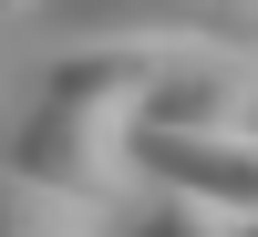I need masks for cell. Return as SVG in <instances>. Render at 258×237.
Returning <instances> with one entry per match:
<instances>
[{
	"label": "cell",
	"instance_id": "obj_1",
	"mask_svg": "<svg viewBox=\"0 0 258 237\" xmlns=\"http://www.w3.org/2000/svg\"><path fill=\"white\" fill-rule=\"evenodd\" d=\"M165 52L155 41H103V52H52L31 83V103L11 114V176L31 196H114L135 186V134H145V93H155Z\"/></svg>",
	"mask_w": 258,
	"mask_h": 237
},
{
	"label": "cell",
	"instance_id": "obj_2",
	"mask_svg": "<svg viewBox=\"0 0 258 237\" xmlns=\"http://www.w3.org/2000/svg\"><path fill=\"white\" fill-rule=\"evenodd\" d=\"M31 31L52 52L155 41V52H248L258 62V0H52Z\"/></svg>",
	"mask_w": 258,
	"mask_h": 237
},
{
	"label": "cell",
	"instance_id": "obj_3",
	"mask_svg": "<svg viewBox=\"0 0 258 237\" xmlns=\"http://www.w3.org/2000/svg\"><path fill=\"white\" fill-rule=\"evenodd\" d=\"M258 114V62L248 52H165L145 93V134H248Z\"/></svg>",
	"mask_w": 258,
	"mask_h": 237
},
{
	"label": "cell",
	"instance_id": "obj_4",
	"mask_svg": "<svg viewBox=\"0 0 258 237\" xmlns=\"http://www.w3.org/2000/svg\"><path fill=\"white\" fill-rule=\"evenodd\" d=\"M238 227H248L238 206H217V196H165V186L135 206V217H114V237H238Z\"/></svg>",
	"mask_w": 258,
	"mask_h": 237
},
{
	"label": "cell",
	"instance_id": "obj_5",
	"mask_svg": "<svg viewBox=\"0 0 258 237\" xmlns=\"http://www.w3.org/2000/svg\"><path fill=\"white\" fill-rule=\"evenodd\" d=\"M41 11H52V0H11V21H41Z\"/></svg>",
	"mask_w": 258,
	"mask_h": 237
},
{
	"label": "cell",
	"instance_id": "obj_6",
	"mask_svg": "<svg viewBox=\"0 0 258 237\" xmlns=\"http://www.w3.org/2000/svg\"><path fill=\"white\" fill-rule=\"evenodd\" d=\"M238 237H258V217H248V227H238Z\"/></svg>",
	"mask_w": 258,
	"mask_h": 237
},
{
	"label": "cell",
	"instance_id": "obj_7",
	"mask_svg": "<svg viewBox=\"0 0 258 237\" xmlns=\"http://www.w3.org/2000/svg\"><path fill=\"white\" fill-rule=\"evenodd\" d=\"M248 134H258V114H248Z\"/></svg>",
	"mask_w": 258,
	"mask_h": 237
}]
</instances>
